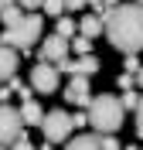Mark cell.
Segmentation results:
<instances>
[{
	"instance_id": "26",
	"label": "cell",
	"mask_w": 143,
	"mask_h": 150,
	"mask_svg": "<svg viewBox=\"0 0 143 150\" xmlns=\"http://www.w3.org/2000/svg\"><path fill=\"white\" fill-rule=\"evenodd\" d=\"M72 123H75V126H89V112H75Z\"/></svg>"
},
{
	"instance_id": "15",
	"label": "cell",
	"mask_w": 143,
	"mask_h": 150,
	"mask_svg": "<svg viewBox=\"0 0 143 150\" xmlns=\"http://www.w3.org/2000/svg\"><path fill=\"white\" fill-rule=\"evenodd\" d=\"M72 51H75V55H92V38H75V41H72Z\"/></svg>"
},
{
	"instance_id": "7",
	"label": "cell",
	"mask_w": 143,
	"mask_h": 150,
	"mask_svg": "<svg viewBox=\"0 0 143 150\" xmlns=\"http://www.w3.org/2000/svg\"><path fill=\"white\" fill-rule=\"evenodd\" d=\"M89 79H92V75H72V82L65 85V99H68L72 106H89V103H92Z\"/></svg>"
},
{
	"instance_id": "28",
	"label": "cell",
	"mask_w": 143,
	"mask_h": 150,
	"mask_svg": "<svg viewBox=\"0 0 143 150\" xmlns=\"http://www.w3.org/2000/svg\"><path fill=\"white\" fill-rule=\"evenodd\" d=\"M89 7L99 10V17H102V14H106V0H89Z\"/></svg>"
},
{
	"instance_id": "24",
	"label": "cell",
	"mask_w": 143,
	"mask_h": 150,
	"mask_svg": "<svg viewBox=\"0 0 143 150\" xmlns=\"http://www.w3.org/2000/svg\"><path fill=\"white\" fill-rule=\"evenodd\" d=\"M136 133L143 137V99H140V106H136Z\"/></svg>"
},
{
	"instance_id": "14",
	"label": "cell",
	"mask_w": 143,
	"mask_h": 150,
	"mask_svg": "<svg viewBox=\"0 0 143 150\" xmlns=\"http://www.w3.org/2000/svg\"><path fill=\"white\" fill-rule=\"evenodd\" d=\"M0 21H4V28H14V24H20L24 21V7L20 4H10V7L0 10Z\"/></svg>"
},
{
	"instance_id": "23",
	"label": "cell",
	"mask_w": 143,
	"mask_h": 150,
	"mask_svg": "<svg viewBox=\"0 0 143 150\" xmlns=\"http://www.w3.org/2000/svg\"><path fill=\"white\" fill-rule=\"evenodd\" d=\"M24 10H38V7H44V0H17Z\"/></svg>"
},
{
	"instance_id": "29",
	"label": "cell",
	"mask_w": 143,
	"mask_h": 150,
	"mask_svg": "<svg viewBox=\"0 0 143 150\" xmlns=\"http://www.w3.org/2000/svg\"><path fill=\"white\" fill-rule=\"evenodd\" d=\"M113 7H119V0H106V10H113Z\"/></svg>"
},
{
	"instance_id": "34",
	"label": "cell",
	"mask_w": 143,
	"mask_h": 150,
	"mask_svg": "<svg viewBox=\"0 0 143 150\" xmlns=\"http://www.w3.org/2000/svg\"><path fill=\"white\" fill-rule=\"evenodd\" d=\"M0 150H4V147H0Z\"/></svg>"
},
{
	"instance_id": "19",
	"label": "cell",
	"mask_w": 143,
	"mask_h": 150,
	"mask_svg": "<svg viewBox=\"0 0 143 150\" xmlns=\"http://www.w3.org/2000/svg\"><path fill=\"white\" fill-rule=\"evenodd\" d=\"M123 106L136 112V106H140V92H133V89H126V92H123Z\"/></svg>"
},
{
	"instance_id": "21",
	"label": "cell",
	"mask_w": 143,
	"mask_h": 150,
	"mask_svg": "<svg viewBox=\"0 0 143 150\" xmlns=\"http://www.w3.org/2000/svg\"><path fill=\"white\" fill-rule=\"evenodd\" d=\"M10 150H34V143H31V140H24V137H17V140L10 143Z\"/></svg>"
},
{
	"instance_id": "6",
	"label": "cell",
	"mask_w": 143,
	"mask_h": 150,
	"mask_svg": "<svg viewBox=\"0 0 143 150\" xmlns=\"http://www.w3.org/2000/svg\"><path fill=\"white\" fill-rule=\"evenodd\" d=\"M31 85H34V92H55L58 89V65L41 58L38 65L31 68Z\"/></svg>"
},
{
	"instance_id": "11",
	"label": "cell",
	"mask_w": 143,
	"mask_h": 150,
	"mask_svg": "<svg viewBox=\"0 0 143 150\" xmlns=\"http://www.w3.org/2000/svg\"><path fill=\"white\" fill-rule=\"evenodd\" d=\"M20 116H24V123H27V126H41V123H44V109H41L34 99H27V103L20 106Z\"/></svg>"
},
{
	"instance_id": "5",
	"label": "cell",
	"mask_w": 143,
	"mask_h": 150,
	"mask_svg": "<svg viewBox=\"0 0 143 150\" xmlns=\"http://www.w3.org/2000/svg\"><path fill=\"white\" fill-rule=\"evenodd\" d=\"M20 126H24V116L20 109L0 103V147H10V143L20 137Z\"/></svg>"
},
{
	"instance_id": "33",
	"label": "cell",
	"mask_w": 143,
	"mask_h": 150,
	"mask_svg": "<svg viewBox=\"0 0 143 150\" xmlns=\"http://www.w3.org/2000/svg\"><path fill=\"white\" fill-rule=\"evenodd\" d=\"M136 4H143V0H136Z\"/></svg>"
},
{
	"instance_id": "4",
	"label": "cell",
	"mask_w": 143,
	"mask_h": 150,
	"mask_svg": "<svg viewBox=\"0 0 143 150\" xmlns=\"http://www.w3.org/2000/svg\"><path fill=\"white\" fill-rule=\"evenodd\" d=\"M72 116L68 112H61V109H51V112H44V123H41V130H44V140L48 143H61V140H68V133H72Z\"/></svg>"
},
{
	"instance_id": "20",
	"label": "cell",
	"mask_w": 143,
	"mask_h": 150,
	"mask_svg": "<svg viewBox=\"0 0 143 150\" xmlns=\"http://www.w3.org/2000/svg\"><path fill=\"white\" fill-rule=\"evenodd\" d=\"M116 85H119V89H123V92H126V89H133V85H136V75H133V72H123V75H119V82H116Z\"/></svg>"
},
{
	"instance_id": "30",
	"label": "cell",
	"mask_w": 143,
	"mask_h": 150,
	"mask_svg": "<svg viewBox=\"0 0 143 150\" xmlns=\"http://www.w3.org/2000/svg\"><path fill=\"white\" fill-rule=\"evenodd\" d=\"M136 85H140V89H143V68H140V72H136Z\"/></svg>"
},
{
	"instance_id": "9",
	"label": "cell",
	"mask_w": 143,
	"mask_h": 150,
	"mask_svg": "<svg viewBox=\"0 0 143 150\" xmlns=\"http://www.w3.org/2000/svg\"><path fill=\"white\" fill-rule=\"evenodd\" d=\"M58 68H61V72H72V75H95L99 68H102V62H99L95 55H82L78 62H68V58L58 62Z\"/></svg>"
},
{
	"instance_id": "17",
	"label": "cell",
	"mask_w": 143,
	"mask_h": 150,
	"mask_svg": "<svg viewBox=\"0 0 143 150\" xmlns=\"http://www.w3.org/2000/svg\"><path fill=\"white\" fill-rule=\"evenodd\" d=\"M41 10L51 14V17H61V10H68V7H65V0H44V7H41Z\"/></svg>"
},
{
	"instance_id": "3",
	"label": "cell",
	"mask_w": 143,
	"mask_h": 150,
	"mask_svg": "<svg viewBox=\"0 0 143 150\" xmlns=\"http://www.w3.org/2000/svg\"><path fill=\"white\" fill-rule=\"evenodd\" d=\"M41 31H44V21L38 17V14H24V21L20 24H14V28H4V45L10 48H20V51H27V48H34V41L41 38Z\"/></svg>"
},
{
	"instance_id": "10",
	"label": "cell",
	"mask_w": 143,
	"mask_h": 150,
	"mask_svg": "<svg viewBox=\"0 0 143 150\" xmlns=\"http://www.w3.org/2000/svg\"><path fill=\"white\" fill-rule=\"evenodd\" d=\"M17 48H10L0 41V82H7V79H14V72H17Z\"/></svg>"
},
{
	"instance_id": "12",
	"label": "cell",
	"mask_w": 143,
	"mask_h": 150,
	"mask_svg": "<svg viewBox=\"0 0 143 150\" xmlns=\"http://www.w3.org/2000/svg\"><path fill=\"white\" fill-rule=\"evenodd\" d=\"M78 31H82L85 38H99V34L106 31V21H102V17H95V14H89V17H82Z\"/></svg>"
},
{
	"instance_id": "31",
	"label": "cell",
	"mask_w": 143,
	"mask_h": 150,
	"mask_svg": "<svg viewBox=\"0 0 143 150\" xmlns=\"http://www.w3.org/2000/svg\"><path fill=\"white\" fill-rule=\"evenodd\" d=\"M10 4H17V0H0V10H4V7H10Z\"/></svg>"
},
{
	"instance_id": "1",
	"label": "cell",
	"mask_w": 143,
	"mask_h": 150,
	"mask_svg": "<svg viewBox=\"0 0 143 150\" xmlns=\"http://www.w3.org/2000/svg\"><path fill=\"white\" fill-rule=\"evenodd\" d=\"M106 38L116 51L136 55L143 48V4H119V7L106 10Z\"/></svg>"
},
{
	"instance_id": "8",
	"label": "cell",
	"mask_w": 143,
	"mask_h": 150,
	"mask_svg": "<svg viewBox=\"0 0 143 150\" xmlns=\"http://www.w3.org/2000/svg\"><path fill=\"white\" fill-rule=\"evenodd\" d=\"M41 58H44V62H55V65H58V62H65V58H68V38H61L58 31H55L51 38H44V45H41Z\"/></svg>"
},
{
	"instance_id": "25",
	"label": "cell",
	"mask_w": 143,
	"mask_h": 150,
	"mask_svg": "<svg viewBox=\"0 0 143 150\" xmlns=\"http://www.w3.org/2000/svg\"><path fill=\"white\" fill-rule=\"evenodd\" d=\"M7 89H10V92H20V89H24V82L14 75V79H7Z\"/></svg>"
},
{
	"instance_id": "13",
	"label": "cell",
	"mask_w": 143,
	"mask_h": 150,
	"mask_svg": "<svg viewBox=\"0 0 143 150\" xmlns=\"http://www.w3.org/2000/svg\"><path fill=\"white\" fill-rule=\"evenodd\" d=\"M65 150H102V147H99V137H89V133H82V137H72Z\"/></svg>"
},
{
	"instance_id": "18",
	"label": "cell",
	"mask_w": 143,
	"mask_h": 150,
	"mask_svg": "<svg viewBox=\"0 0 143 150\" xmlns=\"http://www.w3.org/2000/svg\"><path fill=\"white\" fill-rule=\"evenodd\" d=\"M99 147L102 150H119V140H116L113 133H99Z\"/></svg>"
},
{
	"instance_id": "2",
	"label": "cell",
	"mask_w": 143,
	"mask_h": 150,
	"mask_svg": "<svg viewBox=\"0 0 143 150\" xmlns=\"http://www.w3.org/2000/svg\"><path fill=\"white\" fill-rule=\"evenodd\" d=\"M123 116H126L123 99L116 103V96H92V103H89V123H92L95 133H119Z\"/></svg>"
},
{
	"instance_id": "16",
	"label": "cell",
	"mask_w": 143,
	"mask_h": 150,
	"mask_svg": "<svg viewBox=\"0 0 143 150\" xmlns=\"http://www.w3.org/2000/svg\"><path fill=\"white\" fill-rule=\"evenodd\" d=\"M75 31H78V24L72 17H58V34H61V38H72Z\"/></svg>"
},
{
	"instance_id": "27",
	"label": "cell",
	"mask_w": 143,
	"mask_h": 150,
	"mask_svg": "<svg viewBox=\"0 0 143 150\" xmlns=\"http://www.w3.org/2000/svg\"><path fill=\"white\" fill-rule=\"evenodd\" d=\"M85 4H89V0H65V7H68V10H82Z\"/></svg>"
},
{
	"instance_id": "32",
	"label": "cell",
	"mask_w": 143,
	"mask_h": 150,
	"mask_svg": "<svg viewBox=\"0 0 143 150\" xmlns=\"http://www.w3.org/2000/svg\"><path fill=\"white\" fill-rule=\"evenodd\" d=\"M41 150H55V147H41Z\"/></svg>"
},
{
	"instance_id": "22",
	"label": "cell",
	"mask_w": 143,
	"mask_h": 150,
	"mask_svg": "<svg viewBox=\"0 0 143 150\" xmlns=\"http://www.w3.org/2000/svg\"><path fill=\"white\" fill-rule=\"evenodd\" d=\"M140 68H143V65L136 62V55H126V72H133V75H136Z\"/></svg>"
}]
</instances>
